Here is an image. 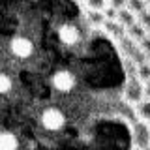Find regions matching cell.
Masks as SVG:
<instances>
[{
	"label": "cell",
	"mask_w": 150,
	"mask_h": 150,
	"mask_svg": "<svg viewBox=\"0 0 150 150\" xmlns=\"http://www.w3.org/2000/svg\"><path fill=\"white\" fill-rule=\"evenodd\" d=\"M64 122H66V118L58 109H47L43 115H41V124H43L45 129L56 131L64 126Z\"/></svg>",
	"instance_id": "4"
},
{
	"label": "cell",
	"mask_w": 150,
	"mask_h": 150,
	"mask_svg": "<svg viewBox=\"0 0 150 150\" xmlns=\"http://www.w3.org/2000/svg\"><path fill=\"white\" fill-rule=\"evenodd\" d=\"M144 150H150V146H148V148H144Z\"/></svg>",
	"instance_id": "21"
},
{
	"label": "cell",
	"mask_w": 150,
	"mask_h": 150,
	"mask_svg": "<svg viewBox=\"0 0 150 150\" xmlns=\"http://www.w3.org/2000/svg\"><path fill=\"white\" fill-rule=\"evenodd\" d=\"M146 2H150V0H146Z\"/></svg>",
	"instance_id": "22"
},
{
	"label": "cell",
	"mask_w": 150,
	"mask_h": 150,
	"mask_svg": "<svg viewBox=\"0 0 150 150\" xmlns=\"http://www.w3.org/2000/svg\"><path fill=\"white\" fill-rule=\"evenodd\" d=\"M116 21H118L120 25H124L126 28H129V26H133L139 19L129 8H122V9H118V19H116Z\"/></svg>",
	"instance_id": "8"
},
{
	"label": "cell",
	"mask_w": 150,
	"mask_h": 150,
	"mask_svg": "<svg viewBox=\"0 0 150 150\" xmlns=\"http://www.w3.org/2000/svg\"><path fill=\"white\" fill-rule=\"evenodd\" d=\"M137 77L143 83H148L150 81V62H148V60L137 66Z\"/></svg>",
	"instance_id": "14"
},
{
	"label": "cell",
	"mask_w": 150,
	"mask_h": 150,
	"mask_svg": "<svg viewBox=\"0 0 150 150\" xmlns=\"http://www.w3.org/2000/svg\"><path fill=\"white\" fill-rule=\"evenodd\" d=\"M139 45H141V49H143L146 54H150V36H146V38H144V40L141 41Z\"/></svg>",
	"instance_id": "18"
},
{
	"label": "cell",
	"mask_w": 150,
	"mask_h": 150,
	"mask_svg": "<svg viewBox=\"0 0 150 150\" xmlns=\"http://www.w3.org/2000/svg\"><path fill=\"white\" fill-rule=\"evenodd\" d=\"M144 94H146V98L150 100V81H148V83H144Z\"/></svg>",
	"instance_id": "19"
},
{
	"label": "cell",
	"mask_w": 150,
	"mask_h": 150,
	"mask_svg": "<svg viewBox=\"0 0 150 150\" xmlns=\"http://www.w3.org/2000/svg\"><path fill=\"white\" fill-rule=\"evenodd\" d=\"M107 34H111L112 38H116V40H122V38L128 36V28L124 25H120L118 21H105V25H103Z\"/></svg>",
	"instance_id": "7"
},
{
	"label": "cell",
	"mask_w": 150,
	"mask_h": 150,
	"mask_svg": "<svg viewBox=\"0 0 150 150\" xmlns=\"http://www.w3.org/2000/svg\"><path fill=\"white\" fill-rule=\"evenodd\" d=\"M144 98H146V94H144V83L141 81L139 77L129 79V81L126 83V88H124V100L128 103L137 105V103L143 101Z\"/></svg>",
	"instance_id": "2"
},
{
	"label": "cell",
	"mask_w": 150,
	"mask_h": 150,
	"mask_svg": "<svg viewBox=\"0 0 150 150\" xmlns=\"http://www.w3.org/2000/svg\"><path fill=\"white\" fill-rule=\"evenodd\" d=\"M19 148V141L13 133L9 131H4L0 135V150H17Z\"/></svg>",
	"instance_id": "9"
},
{
	"label": "cell",
	"mask_w": 150,
	"mask_h": 150,
	"mask_svg": "<svg viewBox=\"0 0 150 150\" xmlns=\"http://www.w3.org/2000/svg\"><path fill=\"white\" fill-rule=\"evenodd\" d=\"M9 90H11V79H9L6 73H2L0 75V92L8 94Z\"/></svg>",
	"instance_id": "16"
},
{
	"label": "cell",
	"mask_w": 150,
	"mask_h": 150,
	"mask_svg": "<svg viewBox=\"0 0 150 150\" xmlns=\"http://www.w3.org/2000/svg\"><path fill=\"white\" fill-rule=\"evenodd\" d=\"M135 112H137L139 120L150 122V100H148V98L143 100V101H139L137 105H135Z\"/></svg>",
	"instance_id": "11"
},
{
	"label": "cell",
	"mask_w": 150,
	"mask_h": 150,
	"mask_svg": "<svg viewBox=\"0 0 150 150\" xmlns=\"http://www.w3.org/2000/svg\"><path fill=\"white\" fill-rule=\"evenodd\" d=\"M86 19H88V23L94 25V26H103V25H105V21H107L105 13H103V11H96V9H88Z\"/></svg>",
	"instance_id": "12"
},
{
	"label": "cell",
	"mask_w": 150,
	"mask_h": 150,
	"mask_svg": "<svg viewBox=\"0 0 150 150\" xmlns=\"http://www.w3.org/2000/svg\"><path fill=\"white\" fill-rule=\"evenodd\" d=\"M58 40L62 41L64 45H75L79 40H81L79 28L73 26V25H62L58 28Z\"/></svg>",
	"instance_id": "6"
},
{
	"label": "cell",
	"mask_w": 150,
	"mask_h": 150,
	"mask_svg": "<svg viewBox=\"0 0 150 150\" xmlns=\"http://www.w3.org/2000/svg\"><path fill=\"white\" fill-rule=\"evenodd\" d=\"M131 137H133V148L144 150L150 146V122L137 120L131 128Z\"/></svg>",
	"instance_id": "1"
},
{
	"label": "cell",
	"mask_w": 150,
	"mask_h": 150,
	"mask_svg": "<svg viewBox=\"0 0 150 150\" xmlns=\"http://www.w3.org/2000/svg\"><path fill=\"white\" fill-rule=\"evenodd\" d=\"M109 6L116 8V9H122L128 6V0H109Z\"/></svg>",
	"instance_id": "17"
},
{
	"label": "cell",
	"mask_w": 150,
	"mask_h": 150,
	"mask_svg": "<svg viewBox=\"0 0 150 150\" xmlns=\"http://www.w3.org/2000/svg\"><path fill=\"white\" fill-rule=\"evenodd\" d=\"M126 8H129L131 11L139 17L141 13H144L148 9V2H146V0H128V6H126Z\"/></svg>",
	"instance_id": "13"
},
{
	"label": "cell",
	"mask_w": 150,
	"mask_h": 150,
	"mask_svg": "<svg viewBox=\"0 0 150 150\" xmlns=\"http://www.w3.org/2000/svg\"><path fill=\"white\" fill-rule=\"evenodd\" d=\"M88 9H96V11H105V8L109 6V0H84Z\"/></svg>",
	"instance_id": "15"
},
{
	"label": "cell",
	"mask_w": 150,
	"mask_h": 150,
	"mask_svg": "<svg viewBox=\"0 0 150 150\" xmlns=\"http://www.w3.org/2000/svg\"><path fill=\"white\" fill-rule=\"evenodd\" d=\"M128 36L131 38V40H135L137 43H141V41L148 36V30H146V26H144V25H141V23L137 21L133 26L128 28Z\"/></svg>",
	"instance_id": "10"
},
{
	"label": "cell",
	"mask_w": 150,
	"mask_h": 150,
	"mask_svg": "<svg viewBox=\"0 0 150 150\" xmlns=\"http://www.w3.org/2000/svg\"><path fill=\"white\" fill-rule=\"evenodd\" d=\"M148 62H150V54H148Z\"/></svg>",
	"instance_id": "20"
},
{
	"label": "cell",
	"mask_w": 150,
	"mask_h": 150,
	"mask_svg": "<svg viewBox=\"0 0 150 150\" xmlns=\"http://www.w3.org/2000/svg\"><path fill=\"white\" fill-rule=\"evenodd\" d=\"M53 86L60 92H69L75 86V77L66 69H60L53 75Z\"/></svg>",
	"instance_id": "5"
},
{
	"label": "cell",
	"mask_w": 150,
	"mask_h": 150,
	"mask_svg": "<svg viewBox=\"0 0 150 150\" xmlns=\"http://www.w3.org/2000/svg\"><path fill=\"white\" fill-rule=\"evenodd\" d=\"M9 49H11V53L15 54L17 58H28V56L34 53V43H32L28 38L17 36V38H13V40H11Z\"/></svg>",
	"instance_id": "3"
}]
</instances>
